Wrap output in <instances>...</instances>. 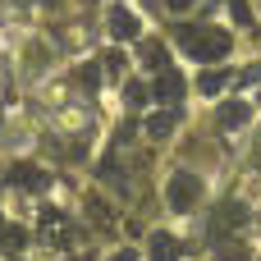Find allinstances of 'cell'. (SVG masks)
Masks as SVG:
<instances>
[{
    "label": "cell",
    "instance_id": "obj_1",
    "mask_svg": "<svg viewBox=\"0 0 261 261\" xmlns=\"http://www.w3.org/2000/svg\"><path fill=\"white\" fill-rule=\"evenodd\" d=\"M179 41H184V50L193 55V60H225L229 55V32H220V28H206V32H179Z\"/></svg>",
    "mask_w": 261,
    "mask_h": 261
},
{
    "label": "cell",
    "instance_id": "obj_2",
    "mask_svg": "<svg viewBox=\"0 0 261 261\" xmlns=\"http://www.w3.org/2000/svg\"><path fill=\"white\" fill-rule=\"evenodd\" d=\"M165 202H170L174 211H193V206L202 202V174H193V170H174V174L165 179Z\"/></svg>",
    "mask_w": 261,
    "mask_h": 261
},
{
    "label": "cell",
    "instance_id": "obj_3",
    "mask_svg": "<svg viewBox=\"0 0 261 261\" xmlns=\"http://www.w3.org/2000/svg\"><path fill=\"white\" fill-rule=\"evenodd\" d=\"M147 257H151V261H179V257H184V243H179L174 234L156 229V234H151V243H147Z\"/></svg>",
    "mask_w": 261,
    "mask_h": 261
},
{
    "label": "cell",
    "instance_id": "obj_4",
    "mask_svg": "<svg viewBox=\"0 0 261 261\" xmlns=\"http://www.w3.org/2000/svg\"><path fill=\"white\" fill-rule=\"evenodd\" d=\"M248 119H252V106H248V101H225V106H220V115H216V124H220L225 133L243 128Z\"/></svg>",
    "mask_w": 261,
    "mask_h": 261
},
{
    "label": "cell",
    "instance_id": "obj_5",
    "mask_svg": "<svg viewBox=\"0 0 261 261\" xmlns=\"http://www.w3.org/2000/svg\"><path fill=\"white\" fill-rule=\"evenodd\" d=\"M138 32H142L138 14H128V9H115V14H110V37H115V41H138Z\"/></svg>",
    "mask_w": 261,
    "mask_h": 261
},
{
    "label": "cell",
    "instance_id": "obj_6",
    "mask_svg": "<svg viewBox=\"0 0 261 261\" xmlns=\"http://www.w3.org/2000/svg\"><path fill=\"white\" fill-rule=\"evenodd\" d=\"M156 101H161V106L184 101V78H179V69H165V73L156 78Z\"/></svg>",
    "mask_w": 261,
    "mask_h": 261
},
{
    "label": "cell",
    "instance_id": "obj_7",
    "mask_svg": "<svg viewBox=\"0 0 261 261\" xmlns=\"http://www.w3.org/2000/svg\"><path fill=\"white\" fill-rule=\"evenodd\" d=\"M174 124H179V119H174V110H156V115H147V124H142V128H147V138L165 142V138L174 133Z\"/></svg>",
    "mask_w": 261,
    "mask_h": 261
},
{
    "label": "cell",
    "instance_id": "obj_8",
    "mask_svg": "<svg viewBox=\"0 0 261 261\" xmlns=\"http://www.w3.org/2000/svg\"><path fill=\"white\" fill-rule=\"evenodd\" d=\"M197 87H202V96H216V92H225V87H229V69H206V73L197 78Z\"/></svg>",
    "mask_w": 261,
    "mask_h": 261
},
{
    "label": "cell",
    "instance_id": "obj_9",
    "mask_svg": "<svg viewBox=\"0 0 261 261\" xmlns=\"http://www.w3.org/2000/svg\"><path fill=\"white\" fill-rule=\"evenodd\" d=\"M28 248V229H0V257H18Z\"/></svg>",
    "mask_w": 261,
    "mask_h": 261
},
{
    "label": "cell",
    "instance_id": "obj_10",
    "mask_svg": "<svg viewBox=\"0 0 261 261\" xmlns=\"http://www.w3.org/2000/svg\"><path fill=\"white\" fill-rule=\"evenodd\" d=\"M14 184H28V188H41V184H46V174H41L37 165H18V170H14Z\"/></svg>",
    "mask_w": 261,
    "mask_h": 261
},
{
    "label": "cell",
    "instance_id": "obj_11",
    "mask_svg": "<svg viewBox=\"0 0 261 261\" xmlns=\"http://www.w3.org/2000/svg\"><path fill=\"white\" fill-rule=\"evenodd\" d=\"M142 64H147V69H161V64H165V50H161L156 41H147V46H142Z\"/></svg>",
    "mask_w": 261,
    "mask_h": 261
},
{
    "label": "cell",
    "instance_id": "obj_12",
    "mask_svg": "<svg viewBox=\"0 0 261 261\" xmlns=\"http://www.w3.org/2000/svg\"><path fill=\"white\" fill-rule=\"evenodd\" d=\"M124 101H128V106H142V101H147V87H142V83H124Z\"/></svg>",
    "mask_w": 261,
    "mask_h": 261
},
{
    "label": "cell",
    "instance_id": "obj_13",
    "mask_svg": "<svg viewBox=\"0 0 261 261\" xmlns=\"http://www.w3.org/2000/svg\"><path fill=\"white\" fill-rule=\"evenodd\" d=\"M78 78H83V87H92V92H96V83H101V69H96V64H83V69H78Z\"/></svg>",
    "mask_w": 261,
    "mask_h": 261
},
{
    "label": "cell",
    "instance_id": "obj_14",
    "mask_svg": "<svg viewBox=\"0 0 261 261\" xmlns=\"http://www.w3.org/2000/svg\"><path fill=\"white\" fill-rule=\"evenodd\" d=\"M106 73H115V78L124 73V50H110V55H106Z\"/></svg>",
    "mask_w": 261,
    "mask_h": 261
},
{
    "label": "cell",
    "instance_id": "obj_15",
    "mask_svg": "<svg viewBox=\"0 0 261 261\" xmlns=\"http://www.w3.org/2000/svg\"><path fill=\"white\" fill-rule=\"evenodd\" d=\"M193 5H197V0H165V9H170V14H188Z\"/></svg>",
    "mask_w": 261,
    "mask_h": 261
},
{
    "label": "cell",
    "instance_id": "obj_16",
    "mask_svg": "<svg viewBox=\"0 0 261 261\" xmlns=\"http://www.w3.org/2000/svg\"><path fill=\"white\" fill-rule=\"evenodd\" d=\"M239 83H261V64H257V69H248V73H243Z\"/></svg>",
    "mask_w": 261,
    "mask_h": 261
},
{
    "label": "cell",
    "instance_id": "obj_17",
    "mask_svg": "<svg viewBox=\"0 0 261 261\" xmlns=\"http://www.w3.org/2000/svg\"><path fill=\"white\" fill-rule=\"evenodd\" d=\"M110 261H138V257H133V252L124 248V252H115V257H110Z\"/></svg>",
    "mask_w": 261,
    "mask_h": 261
}]
</instances>
